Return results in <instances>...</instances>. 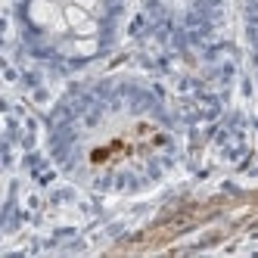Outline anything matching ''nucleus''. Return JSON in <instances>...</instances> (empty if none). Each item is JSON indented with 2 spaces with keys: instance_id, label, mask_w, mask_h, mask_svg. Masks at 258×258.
Segmentation results:
<instances>
[{
  "instance_id": "obj_2",
  "label": "nucleus",
  "mask_w": 258,
  "mask_h": 258,
  "mask_svg": "<svg viewBox=\"0 0 258 258\" xmlns=\"http://www.w3.org/2000/svg\"><path fill=\"white\" fill-rule=\"evenodd\" d=\"M87 19H90V13H87V10H81V7L75 4V0H66V4H62V22H66L72 31L81 28Z\"/></svg>"
},
{
  "instance_id": "obj_1",
  "label": "nucleus",
  "mask_w": 258,
  "mask_h": 258,
  "mask_svg": "<svg viewBox=\"0 0 258 258\" xmlns=\"http://www.w3.org/2000/svg\"><path fill=\"white\" fill-rule=\"evenodd\" d=\"M59 16H62V10H56V4H53V0H31V4H28V19H31L34 25H41V28L56 25Z\"/></svg>"
},
{
  "instance_id": "obj_3",
  "label": "nucleus",
  "mask_w": 258,
  "mask_h": 258,
  "mask_svg": "<svg viewBox=\"0 0 258 258\" xmlns=\"http://www.w3.org/2000/svg\"><path fill=\"white\" fill-rule=\"evenodd\" d=\"M97 19H94V16H90V19L81 25V28H75V38H94V34H97Z\"/></svg>"
},
{
  "instance_id": "obj_5",
  "label": "nucleus",
  "mask_w": 258,
  "mask_h": 258,
  "mask_svg": "<svg viewBox=\"0 0 258 258\" xmlns=\"http://www.w3.org/2000/svg\"><path fill=\"white\" fill-rule=\"evenodd\" d=\"M75 4H78L81 10H87L90 16H97V13H100V0H75Z\"/></svg>"
},
{
  "instance_id": "obj_4",
  "label": "nucleus",
  "mask_w": 258,
  "mask_h": 258,
  "mask_svg": "<svg viewBox=\"0 0 258 258\" xmlns=\"http://www.w3.org/2000/svg\"><path fill=\"white\" fill-rule=\"evenodd\" d=\"M94 47H97V44H94V38H84V41H78V44H75V50L81 53V56H90V53H94Z\"/></svg>"
}]
</instances>
